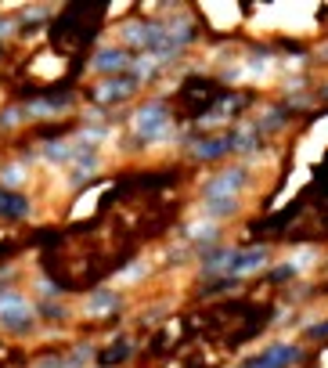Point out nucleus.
Segmentation results:
<instances>
[{
	"label": "nucleus",
	"instance_id": "1",
	"mask_svg": "<svg viewBox=\"0 0 328 368\" xmlns=\"http://www.w3.org/2000/svg\"><path fill=\"white\" fill-rule=\"evenodd\" d=\"M112 11L108 0H76V4L58 8V15L47 26L51 51H69V55H87L97 47V36L105 29V19Z\"/></svg>",
	"mask_w": 328,
	"mask_h": 368
},
{
	"label": "nucleus",
	"instance_id": "2",
	"mask_svg": "<svg viewBox=\"0 0 328 368\" xmlns=\"http://www.w3.org/2000/svg\"><path fill=\"white\" fill-rule=\"evenodd\" d=\"M224 90H231V87H224L221 76L188 73V76L181 80L177 94L170 98V105L181 112V120H188V123H202V120L213 112V105L224 98Z\"/></svg>",
	"mask_w": 328,
	"mask_h": 368
},
{
	"label": "nucleus",
	"instance_id": "3",
	"mask_svg": "<svg viewBox=\"0 0 328 368\" xmlns=\"http://www.w3.org/2000/svg\"><path fill=\"white\" fill-rule=\"evenodd\" d=\"M36 336H40V322L33 310V296H26L22 289L0 293V340L26 343Z\"/></svg>",
	"mask_w": 328,
	"mask_h": 368
},
{
	"label": "nucleus",
	"instance_id": "4",
	"mask_svg": "<svg viewBox=\"0 0 328 368\" xmlns=\"http://www.w3.org/2000/svg\"><path fill=\"white\" fill-rule=\"evenodd\" d=\"M303 209H307V202H303V195H296L285 209H275V214H267V217H253V221H245V235H253V238H260L263 246H270L275 238H285L303 217Z\"/></svg>",
	"mask_w": 328,
	"mask_h": 368
},
{
	"label": "nucleus",
	"instance_id": "5",
	"mask_svg": "<svg viewBox=\"0 0 328 368\" xmlns=\"http://www.w3.org/2000/svg\"><path fill=\"white\" fill-rule=\"evenodd\" d=\"M80 310H83V318L94 322V329H116L120 318H123V310H127V300H123L120 289L97 285V289L87 293V303Z\"/></svg>",
	"mask_w": 328,
	"mask_h": 368
},
{
	"label": "nucleus",
	"instance_id": "6",
	"mask_svg": "<svg viewBox=\"0 0 328 368\" xmlns=\"http://www.w3.org/2000/svg\"><path fill=\"white\" fill-rule=\"evenodd\" d=\"M307 361V347L292 343V340H275L267 343L260 354H253L249 361H242V368H300Z\"/></svg>",
	"mask_w": 328,
	"mask_h": 368
},
{
	"label": "nucleus",
	"instance_id": "7",
	"mask_svg": "<svg viewBox=\"0 0 328 368\" xmlns=\"http://www.w3.org/2000/svg\"><path fill=\"white\" fill-rule=\"evenodd\" d=\"M249 167L245 163H228L224 170H216L206 184H202V199H242V191L249 188Z\"/></svg>",
	"mask_w": 328,
	"mask_h": 368
},
{
	"label": "nucleus",
	"instance_id": "8",
	"mask_svg": "<svg viewBox=\"0 0 328 368\" xmlns=\"http://www.w3.org/2000/svg\"><path fill=\"white\" fill-rule=\"evenodd\" d=\"M134 58H137V55H130V51L120 47V43H97V47L90 51V58H87V69L97 73V80H108V76L130 73Z\"/></svg>",
	"mask_w": 328,
	"mask_h": 368
},
{
	"label": "nucleus",
	"instance_id": "9",
	"mask_svg": "<svg viewBox=\"0 0 328 368\" xmlns=\"http://www.w3.org/2000/svg\"><path fill=\"white\" fill-rule=\"evenodd\" d=\"M144 87V80L137 73H123V76H108V80H97V87L87 94L94 105H123L130 101L137 90Z\"/></svg>",
	"mask_w": 328,
	"mask_h": 368
},
{
	"label": "nucleus",
	"instance_id": "10",
	"mask_svg": "<svg viewBox=\"0 0 328 368\" xmlns=\"http://www.w3.org/2000/svg\"><path fill=\"white\" fill-rule=\"evenodd\" d=\"M235 155V134H195L191 148H188V159L191 163H224Z\"/></svg>",
	"mask_w": 328,
	"mask_h": 368
},
{
	"label": "nucleus",
	"instance_id": "11",
	"mask_svg": "<svg viewBox=\"0 0 328 368\" xmlns=\"http://www.w3.org/2000/svg\"><path fill=\"white\" fill-rule=\"evenodd\" d=\"M137 340L134 336H127V332H116L112 336V343H105V347H97V354H94V368H127L134 357H137Z\"/></svg>",
	"mask_w": 328,
	"mask_h": 368
},
{
	"label": "nucleus",
	"instance_id": "12",
	"mask_svg": "<svg viewBox=\"0 0 328 368\" xmlns=\"http://www.w3.org/2000/svg\"><path fill=\"white\" fill-rule=\"evenodd\" d=\"M267 268H270V246L256 242V246H238V256H235V264H231L228 275L245 282V278H253V275H260Z\"/></svg>",
	"mask_w": 328,
	"mask_h": 368
},
{
	"label": "nucleus",
	"instance_id": "13",
	"mask_svg": "<svg viewBox=\"0 0 328 368\" xmlns=\"http://www.w3.org/2000/svg\"><path fill=\"white\" fill-rule=\"evenodd\" d=\"M33 217V199L26 188H4L0 184V224H26Z\"/></svg>",
	"mask_w": 328,
	"mask_h": 368
},
{
	"label": "nucleus",
	"instance_id": "14",
	"mask_svg": "<svg viewBox=\"0 0 328 368\" xmlns=\"http://www.w3.org/2000/svg\"><path fill=\"white\" fill-rule=\"evenodd\" d=\"M33 310H36V322L40 329H62L73 322V307L58 296V300H33Z\"/></svg>",
	"mask_w": 328,
	"mask_h": 368
},
{
	"label": "nucleus",
	"instance_id": "15",
	"mask_svg": "<svg viewBox=\"0 0 328 368\" xmlns=\"http://www.w3.org/2000/svg\"><path fill=\"white\" fill-rule=\"evenodd\" d=\"M206 206V221H231L235 214H242V199H202Z\"/></svg>",
	"mask_w": 328,
	"mask_h": 368
},
{
	"label": "nucleus",
	"instance_id": "16",
	"mask_svg": "<svg viewBox=\"0 0 328 368\" xmlns=\"http://www.w3.org/2000/svg\"><path fill=\"white\" fill-rule=\"evenodd\" d=\"M296 278H300V271H296L292 260H285V264H270L267 275H260L263 285H275V289H278V285H292Z\"/></svg>",
	"mask_w": 328,
	"mask_h": 368
},
{
	"label": "nucleus",
	"instance_id": "17",
	"mask_svg": "<svg viewBox=\"0 0 328 368\" xmlns=\"http://www.w3.org/2000/svg\"><path fill=\"white\" fill-rule=\"evenodd\" d=\"M170 350H174V336H170L166 329H155L152 340H148V347H144V357L155 361V357H166Z\"/></svg>",
	"mask_w": 328,
	"mask_h": 368
},
{
	"label": "nucleus",
	"instance_id": "18",
	"mask_svg": "<svg viewBox=\"0 0 328 368\" xmlns=\"http://www.w3.org/2000/svg\"><path fill=\"white\" fill-rule=\"evenodd\" d=\"M22 123H26V109L8 101L4 109H0V130H22Z\"/></svg>",
	"mask_w": 328,
	"mask_h": 368
},
{
	"label": "nucleus",
	"instance_id": "19",
	"mask_svg": "<svg viewBox=\"0 0 328 368\" xmlns=\"http://www.w3.org/2000/svg\"><path fill=\"white\" fill-rule=\"evenodd\" d=\"M303 340H307V343H314V347H324V343H328V318H324V322L307 325V329H303Z\"/></svg>",
	"mask_w": 328,
	"mask_h": 368
},
{
	"label": "nucleus",
	"instance_id": "20",
	"mask_svg": "<svg viewBox=\"0 0 328 368\" xmlns=\"http://www.w3.org/2000/svg\"><path fill=\"white\" fill-rule=\"evenodd\" d=\"M18 253H26V249H22V238H0V264H8V260L18 256Z\"/></svg>",
	"mask_w": 328,
	"mask_h": 368
},
{
	"label": "nucleus",
	"instance_id": "21",
	"mask_svg": "<svg viewBox=\"0 0 328 368\" xmlns=\"http://www.w3.org/2000/svg\"><path fill=\"white\" fill-rule=\"evenodd\" d=\"M181 368H213V364H209V357H206V354H191Z\"/></svg>",
	"mask_w": 328,
	"mask_h": 368
},
{
	"label": "nucleus",
	"instance_id": "22",
	"mask_svg": "<svg viewBox=\"0 0 328 368\" xmlns=\"http://www.w3.org/2000/svg\"><path fill=\"white\" fill-rule=\"evenodd\" d=\"M8 51H11V47H8L4 40H0V62H4V58H8Z\"/></svg>",
	"mask_w": 328,
	"mask_h": 368
},
{
	"label": "nucleus",
	"instance_id": "23",
	"mask_svg": "<svg viewBox=\"0 0 328 368\" xmlns=\"http://www.w3.org/2000/svg\"><path fill=\"white\" fill-rule=\"evenodd\" d=\"M321 163H324V167H328V152H324V159H321Z\"/></svg>",
	"mask_w": 328,
	"mask_h": 368
},
{
	"label": "nucleus",
	"instance_id": "24",
	"mask_svg": "<svg viewBox=\"0 0 328 368\" xmlns=\"http://www.w3.org/2000/svg\"><path fill=\"white\" fill-rule=\"evenodd\" d=\"M321 289H324V293H328V282H324V285H321Z\"/></svg>",
	"mask_w": 328,
	"mask_h": 368
},
{
	"label": "nucleus",
	"instance_id": "25",
	"mask_svg": "<svg viewBox=\"0 0 328 368\" xmlns=\"http://www.w3.org/2000/svg\"><path fill=\"white\" fill-rule=\"evenodd\" d=\"M0 347H4V340H0Z\"/></svg>",
	"mask_w": 328,
	"mask_h": 368
}]
</instances>
